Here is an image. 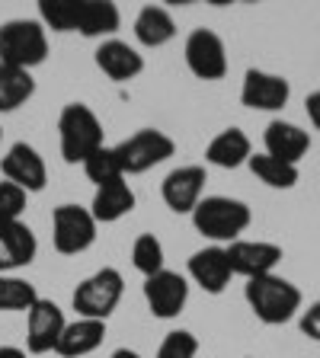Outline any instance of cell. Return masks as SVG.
I'll return each mask as SVG.
<instances>
[{"label": "cell", "mask_w": 320, "mask_h": 358, "mask_svg": "<svg viewBox=\"0 0 320 358\" xmlns=\"http://www.w3.org/2000/svg\"><path fill=\"white\" fill-rule=\"evenodd\" d=\"M144 301H148L157 320H173V317L183 313V307L189 301V282L179 272L164 268V272L144 278Z\"/></svg>", "instance_id": "obj_9"}, {"label": "cell", "mask_w": 320, "mask_h": 358, "mask_svg": "<svg viewBox=\"0 0 320 358\" xmlns=\"http://www.w3.org/2000/svg\"><path fill=\"white\" fill-rule=\"evenodd\" d=\"M122 13L109 0H81V20H77V32L83 38H103L119 29Z\"/></svg>", "instance_id": "obj_22"}, {"label": "cell", "mask_w": 320, "mask_h": 358, "mask_svg": "<svg viewBox=\"0 0 320 358\" xmlns=\"http://www.w3.org/2000/svg\"><path fill=\"white\" fill-rule=\"evenodd\" d=\"M173 150H176V144H173L170 134L157 131V128H141L132 138H125L116 148V154H119L122 173L125 176H138V173H148L154 166H160L164 160H170Z\"/></svg>", "instance_id": "obj_6"}, {"label": "cell", "mask_w": 320, "mask_h": 358, "mask_svg": "<svg viewBox=\"0 0 320 358\" xmlns=\"http://www.w3.org/2000/svg\"><path fill=\"white\" fill-rule=\"evenodd\" d=\"M186 55V67L199 80H221L228 74V52L218 32L211 29H193L183 45Z\"/></svg>", "instance_id": "obj_8"}, {"label": "cell", "mask_w": 320, "mask_h": 358, "mask_svg": "<svg viewBox=\"0 0 320 358\" xmlns=\"http://www.w3.org/2000/svg\"><path fill=\"white\" fill-rule=\"evenodd\" d=\"M202 192H205V166H176L173 173H167L164 186H160V195H164L167 208L176 211V215H193L195 205L202 201Z\"/></svg>", "instance_id": "obj_13"}, {"label": "cell", "mask_w": 320, "mask_h": 358, "mask_svg": "<svg viewBox=\"0 0 320 358\" xmlns=\"http://www.w3.org/2000/svg\"><path fill=\"white\" fill-rule=\"evenodd\" d=\"M39 301V291L32 282L20 275H0V310H22L29 313Z\"/></svg>", "instance_id": "obj_27"}, {"label": "cell", "mask_w": 320, "mask_h": 358, "mask_svg": "<svg viewBox=\"0 0 320 358\" xmlns=\"http://www.w3.org/2000/svg\"><path fill=\"white\" fill-rule=\"evenodd\" d=\"M39 253L36 234L22 221L0 224V275H13L16 268L29 266Z\"/></svg>", "instance_id": "obj_15"}, {"label": "cell", "mask_w": 320, "mask_h": 358, "mask_svg": "<svg viewBox=\"0 0 320 358\" xmlns=\"http://www.w3.org/2000/svg\"><path fill=\"white\" fill-rule=\"evenodd\" d=\"M193 224L202 237L234 243L250 227V208L237 199H228V195H209L195 205Z\"/></svg>", "instance_id": "obj_4"}, {"label": "cell", "mask_w": 320, "mask_h": 358, "mask_svg": "<svg viewBox=\"0 0 320 358\" xmlns=\"http://www.w3.org/2000/svg\"><path fill=\"white\" fill-rule=\"evenodd\" d=\"M36 93V80L29 71L22 67H10L0 64V112H13L22 103H29Z\"/></svg>", "instance_id": "obj_24"}, {"label": "cell", "mask_w": 320, "mask_h": 358, "mask_svg": "<svg viewBox=\"0 0 320 358\" xmlns=\"http://www.w3.org/2000/svg\"><path fill=\"white\" fill-rule=\"evenodd\" d=\"M81 0H39V22L52 32H77Z\"/></svg>", "instance_id": "obj_26"}, {"label": "cell", "mask_w": 320, "mask_h": 358, "mask_svg": "<svg viewBox=\"0 0 320 358\" xmlns=\"http://www.w3.org/2000/svg\"><path fill=\"white\" fill-rule=\"evenodd\" d=\"M263 144H266L263 154L276 157V160H282V164L298 166V160L311 150V134H307L305 128L291 125V122H279L276 119V122H269L266 125Z\"/></svg>", "instance_id": "obj_17"}, {"label": "cell", "mask_w": 320, "mask_h": 358, "mask_svg": "<svg viewBox=\"0 0 320 358\" xmlns=\"http://www.w3.org/2000/svg\"><path fill=\"white\" fill-rule=\"evenodd\" d=\"M301 329H305V336H311L314 343H320V301H314V304L301 313Z\"/></svg>", "instance_id": "obj_32"}, {"label": "cell", "mask_w": 320, "mask_h": 358, "mask_svg": "<svg viewBox=\"0 0 320 358\" xmlns=\"http://www.w3.org/2000/svg\"><path fill=\"white\" fill-rule=\"evenodd\" d=\"M52 240L61 256L87 253L93 240H97V221L90 208L81 205H58L52 215Z\"/></svg>", "instance_id": "obj_7"}, {"label": "cell", "mask_w": 320, "mask_h": 358, "mask_svg": "<svg viewBox=\"0 0 320 358\" xmlns=\"http://www.w3.org/2000/svg\"><path fill=\"white\" fill-rule=\"evenodd\" d=\"M64 327H67V320H64V313H61V307L55 301L39 298L36 307L29 310V320H26V345H29L32 355L55 352Z\"/></svg>", "instance_id": "obj_14"}, {"label": "cell", "mask_w": 320, "mask_h": 358, "mask_svg": "<svg viewBox=\"0 0 320 358\" xmlns=\"http://www.w3.org/2000/svg\"><path fill=\"white\" fill-rule=\"evenodd\" d=\"M22 208H26V192L4 179V182H0V224L20 221Z\"/></svg>", "instance_id": "obj_31"}, {"label": "cell", "mask_w": 320, "mask_h": 358, "mask_svg": "<svg viewBox=\"0 0 320 358\" xmlns=\"http://www.w3.org/2000/svg\"><path fill=\"white\" fill-rule=\"evenodd\" d=\"M0 170H4L7 182L20 186L26 195H29V192H42V189H45V179H48V166H45L42 154H39L32 144H26V141L13 144V148L4 154V160H0Z\"/></svg>", "instance_id": "obj_11"}, {"label": "cell", "mask_w": 320, "mask_h": 358, "mask_svg": "<svg viewBox=\"0 0 320 358\" xmlns=\"http://www.w3.org/2000/svg\"><path fill=\"white\" fill-rule=\"evenodd\" d=\"M228 262L234 275H244L246 282L272 275V268L282 262V246L266 243V240H234L228 246Z\"/></svg>", "instance_id": "obj_10"}, {"label": "cell", "mask_w": 320, "mask_h": 358, "mask_svg": "<svg viewBox=\"0 0 320 358\" xmlns=\"http://www.w3.org/2000/svg\"><path fill=\"white\" fill-rule=\"evenodd\" d=\"M250 157H253V148H250V138L240 128H224L205 148V160L211 166H221V170H237Z\"/></svg>", "instance_id": "obj_20"}, {"label": "cell", "mask_w": 320, "mask_h": 358, "mask_svg": "<svg viewBox=\"0 0 320 358\" xmlns=\"http://www.w3.org/2000/svg\"><path fill=\"white\" fill-rule=\"evenodd\" d=\"M199 352V339L186 329H176V333H167V339L157 349V358H195Z\"/></svg>", "instance_id": "obj_30"}, {"label": "cell", "mask_w": 320, "mask_h": 358, "mask_svg": "<svg viewBox=\"0 0 320 358\" xmlns=\"http://www.w3.org/2000/svg\"><path fill=\"white\" fill-rule=\"evenodd\" d=\"M305 109H307V119H311V125L320 128V90L305 99Z\"/></svg>", "instance_id": "obj_33"}, {"label": "cell", "mask_w": 320, "mask_h": 358, "mask_svg": "<svg viewBox=\"0 0 320 358\" xmlns=\"http://www.w3.org/2000/svg\"><path fill=\"white\" fill-rule=\"evenodd\" d=\"M0 138H4V131H0Z\"/></svg>", "instance_id": "obj_36"}, {"label": "cell", "mask_w": 320, "mask_h": 358, "mask_svg": "<svg viewBox=\"0 0 320 358\" xmlns=\"http://www.w3.org/2000/svg\"><path fill=\"white\" fill-rule=\"evenodd\" d=\"M109 358H141L138 352H132V349H119V352H112Z\"/></svg>", "instance_id": "obj_35"}, {"label": "cell", "mask_w": 320, "mask_h": 358, "mask_svg": "<svg viewBox=\"0 0 320 358\" xmlns=\"http://www.w3.org/2000/svg\"><path fill=\"white\" fill-rule=\"evenodd\" d=\"M93 58H97L99 71L116 83L134 80V77L144 71V58L138 55V48H132L128 42H119V38H106Z\"/></svg>", "instance_id": "obj_18"}, {"label": "cell", "mask_w": 320, "mask_h": 358, "mask_svg": "<svg viewBox=\"0 0 320 358\" xmlns=\"http://www.w3.org/2000/svg\"><path fill=\"white\" fill-rule=\"evenodd\" d=\"M291 96V87L285 77L269 74V71H256L250 67L244 74V87H240V103L246 109L256 112H279Z\"/></svg>", "instance_id": "obj_12"}, {"label": "cell", "mask_w": 320, "mask_h": 358, "mask_svg": "<svg viewBox=\"0 0 320 358\" xmlns=\"http://www.w3.org/2000/svg\"><path fill=\"white\" fill-rule=\"evenodd\" d=\"M58 138L64 164H83L103 148V122L83 103H67L58 115Z\"/></svg>", "instance_id": "obj_1"}, {"label": "cell", "mask_w": 320, "mask_h": 358, "mask_svg": "<svg viewBox=\"0 0 320 358\" xmlns=\"http://www.w3.org/2000/svg\"><path fill=\"white\" fill-rule=\"evenodd\" d=\"M176 36V22H173L170 10L164 7H144L141 13H138V20H134V38L144 45V48H160V45H167L170 38Z\"/></svg>", "instance_id": "obj_23"}, {"label": "cell", "mask_w": 320, "mask_h": 358, "mask_svg": "<svg viewBox=\"0 0 320 358\" xmlns=\"http://www.w3.org/2000/svg\"><path fill=\"white\" fill-rule=\"evenodd\" d=\"M106 339V323L103 320H74L67 323L64 333H61L58 345L55 352L64 358H81V355H90V352H97Z\"/></svg>", "instance_id": "obj_21"}, {"label": "cell", "mask_w": 320, "mask_h": 358, "mask_svg": "<svg viewBox=\"0 0 320 358\" xmlns=\"http://www.w3.org/2000/svg\"><path fill=\"white\" fill-rule=\"evenodd\" d=\"M246 304L250 310L260 317L269 327L288 323L295 313L301 310V291L298 285H291L282 275H263V278H250L244 288Z\"/></svg>", "instance_id": "obj_2"}, {"label": "cell", "mask_w": 320, "mask_h": 358, "mask_svg": "<svg viewBox=\"0 0 320 358\" xmlns=\"http://www.w3.org/2000/svg\"><path fill=\"white\" fill-rule=\"evenodd\" d=\"M132 262L144 278L164 272V243H160L154 234H141L132 246Z\"/></svg>", "instance_id": "obj_29"}, {"label": "cell", "mask_w": 320, "mask_h": 358, "mask_svg": "<svg viewBox=\"0 0 320 358\" xmlns=\"http://www.w3.org/2000/svg\"><path fill=\"white\" fill-rule=\"evenodd\" d=\"M48 55V32L39 20H7L0 26V64L32 71Z\"/></svg>", "instance_id": "obj_3"}, {"label": "cell", "mask_w": 320, "mask_h": 358, "mask_svg": "<svg viewBox=\"0 0 320 358\" xmlns=\"http://www.w3.org/2000/svg\"><path fill=\"white\" fill-rule=\"evenodd\" d=\"M246 166H250L253 176L260 179V182H266L269 189H291L298 182V166L282 164V160H276V157H269V154H253L246 160Z\"/></svg>", "instance_id": "obj_25"}, {"label": "cell", "mask_w": 320, "mask_h": 358, "mask_svg": "<svg viewBox=\"0 0 320 358\" xmlns=\"http://www.w3.org/2000/svg\"><path fill=\"white\" fill-rule=\"evenodd\" d=\"M134 208V192L125 179H116V182H106L97 189L93 195V205H90V215L97 224H116L125 215H132Z\"/></svg>", "instance_id": "obj_19"}, {"label": "cell", "mask_w": 320, "mask_h": 358, "mask_svg": "<svg viewBox=\"0 0 320 358\" xmlns=\"http://www.w3.org/2000/svg\"><path fill=\"white\" fill-rule=\"evenodd\" d=\"M83 173H87L90 182H97V189L106 186V182H116V179H125L116 148H106V144L83 160Z\"/></svg>", "instance_id": "obj_28"}, {"label": "cell", "mask_w": 320, "mask_h": 358, "mask_svg": "<svg viewBox=\"0 0 320 358\" xmlns=\"http://www.w3.org/2000/svg\"><path fill=\"white\" fill-rule=\"evenodd\" d=\"M125 282H122L119 268H99L90 278H83L74 291V310L81 313L83 320H103L112 317V310L119 307Z\"/></svg>", "instance_id": "obj_5"}, {"label": "cell", "mask_w": 320, "mask_h": 358, "mask_svg": "<svg viewBox=\"0 0 320 358\" xmlns=\"http://www.w3.org/2000/svg\"><path fill=\"white\" fill-rule=\"evenodd\" d=\"M0 358H26V352L16 345H0Z\"/></svg>", "instance_id": "obj_34"}, {"label": "cell", "mask_w": 320, "mask_h": 358, "mask_svg": "<svg viewBox=\"0 0 320 358\" xmlns=\"http://www.w3.org/2000/svg\"><path fill=\"white\" fill-rule=\"evenodd\" d=\"M189 275L209 294H221L231 285V262H228V250L224 246H205L199 253H193L189 259Z\"/></svg>", "instance_id": "obj_16"}]
</instances>
